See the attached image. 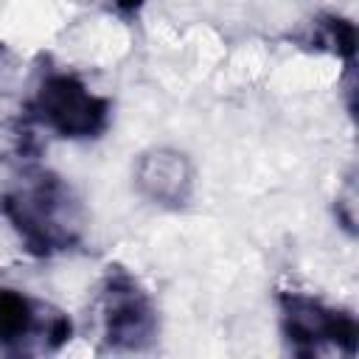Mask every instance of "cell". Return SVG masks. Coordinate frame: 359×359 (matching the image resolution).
<instances>
[{"instance_id":"6da1fadb","label":"cell","mask_w":359,"mask_h":359,"mask_svg":"<svg viewBox=\"0 0 359 359\" xmlns=\"http://www.w3.org/2000/svg\"><path fill=\"white\" fill-rule=\"evenodd\" d=\"M0 213L34 258L76 250L87 233V210L73 185L45 168L22 165L0 194Z\"/></svg>"},{"instance_id":"7a4b0ae2","label":"cell","mask_w":359,"mask_h":359,"mask_svg":"<svg viewBox=\"0 0 359 359\" xmlns=\"http://www.w3.org/2000/svg\"><path fill=\"white\" fill-rule=\"evenodd\" d=\"M98 337L107 353H143L157 342L160 317L149 289L121 264H109L95 294Z\"/></svg>"},{"instance_id":"3957f363","label":"cell","mask_w":359,"mask_h":359,"mask_svg":"<svg viewBox=\"0 0 359 359\" xmlns=\"http://www.w3.org/2000/svg\"><path fill=\"white\" fill-rule=\"evenodd\" d=\"M28 115L65 140H95L107 132L112 104L70 70H45L28 98Z\"/></svg>"},{"instance_id":"277c9868","label":"cell","mask_w":359,"mask_h":359,"mask_svg":"<svg viewBox=\"0 0 359 359\" xmlns=\"http://www.w3.org/2000/svg\"><path fill=\"white\" fill-rule=\"evenodd\" d=\"M275 300L283 342L294 356H356L359 323L353 311L292 289L278 292Z\"/></svg>"},{"instance_id":"5b68a950","label":"cell","mask_w":359,"mask_h":359,"mask_svg":"<svg viewBox=\"0 0 359 359\" xmlns=\"http://www.w3.org/2000/svg\"><path fill=\"white\" fill-rule=\"evenodd\" d=\"M73 337V320L59 306L20 289H0V351L8 356H45Z\"/></svg>"},{"instance_id":"8992f818","label":"cell","mask_w":359,"mask_h":359,"mask_svg":"<svg viewBox=\"0 0 359 359\" xmlns=\"http://www.w3.org/2000/svg\"><path fill=\"white\" fill-rule=\"evenodd\" d=\"M137 191L160 208H185L194 194V165L185 151L171 146L146 149L135 163Z\"/></svg>"},{"instance_id":"52a82bcc","label":"cell","mask_w":359,"mask_h":359,"mask_svg":"<svg viewBox=\"0 0 359 359\" xmlns=\"http://www.w3.org/2000/svg\"><path fill=\"white\" fill-rule=\"evenodd\" d=\"M306 45H314L317 50H331L337 56L345 59L348 73H353V53H356V28L351 20L337 17V14H325L314 22L311 36L303 39Z\"/></svg>"},{"instance_id":"ba28073f","label":"cell","mask_w":359,"mask_h":359,"mask_svg":"<svg viewBox=\"0 0 359 359\" xmlns=\"http://www.w3.org/2000/svg\"><path fill=\"white\" fill-rule=\"evenodd\" d=\"M356 199V188H353V177H348V182H345V191L342 194H337V219L342 222V227L353 236V222H356V216H353V202Z\"/></svg>"},{"instance_id":"9c48e42d","label":"cell","mask_w":359,"mask_h":359,"mask_svg":"<svg viewBox=\"0 0 359 359\" xmlns=\"http://www.w3.org/2000/svg\"><path fill=\"white\" fill-rule=\"evenodd\" d=\"M143 3H146V0H112V8H115L123 20H132V17H137V11L143 8Z\"/></svg>"}]
</instances>
